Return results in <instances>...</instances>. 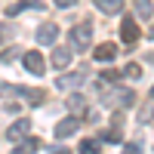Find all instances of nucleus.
Returning <instances> with one entry per match:
<instances>
[{"mask_svg":"<svg viewBox=\"0 0 154 154\" xmlns=\"http://www.w3.org/2000/svg\"><path fill=\"white\" fill-rule=\"evenodd\" d=\"M40 148V139H34V136H25L22 142H16V154H28V151H37Z\"/></svg>","mask_w":154,"mask_h":154,"instance_id":"nucleus-16","label":"nucleus"},{"mask_svg":"<svg viewBox=\"0 0 154 154\" xmlns=\"http://www.w3.org/2000/svg\"><path fill=\"white\" fill-rule=\"evenodd\" d=\"M22 9H46V3H40V0H16V3L6 6V16H19Z\"/></svg>","mask_w":154,"mask_h":154,"instance_id":"nucleus-11","label":"nucleus"},{"mask_svg":"<svg viewBox=\"0 0 154 154\" xmlns=\"http://www.w3.org/2000/svg\"><path fill=\"white\" fill-rule=\"evenodd\" d=\"M65 108H68L71 114H86V99H83L80 93H71V96L65 99Z\"/></svg>","mask_w":154,"mask_h":154,"instance_id":"nucleus-13","label":"nucleus"},{"mask_svg":"<svg viewBox=\"0 0 154 154\" xmlns=\"http://www.w3.org/2000/svg\"><path fill=\"white\" fill-rule=\"evenodd\" d=\"M19 53H22V49H16V46H12V49H6V53H0V62L6 65V62H12V59H16Z\"/></svg>","mask_w":154,"mask_h":154,"instance_id":"nucleus-21","label":"nucleus"},{"mask_svg":"<svg viewBox=\"0 0 154 154\" xmlns=\"http://www.w3.org/2000/svg\"><path fill=\"white\" fill-rule=\"evenodd\" d=\"M71 65V49L68 46H56L53 49V68H68Z\"/></svg>","mask_w":154,"mask_h":154,"instance_id":"nucleus-14","label":"nucleus"},{"mask_svg":"<svg viewBox=\"0 0 154 154\" xmlns=\"http://www.w3.org/2000/svg\"><path fill=\"white\" fill-rule=\"evenodd\" d=\"M148 120H154V105H145L139 111V123H148Z\"/></svg>","mask_w":154,"mask_h":154,"instance_id":"nucleus-20","label":"nucleus"},{"mask_svg":"<svg viewBox=\"0 0 154 154\" xmlns=\"http://www.w3.org/2000/svg\"><path fill=\"white\" fill-rule=\"evenodd\" d=\"M22 65L28 68L34 77H40L43 71H46V62H43V53H34V49H25L22 53Z\"/></svg>","mask_w":154,"mask_h":154,"instance_id":"nucleus-4","label":"nucleus"},{"mask_svg":"<svg viewBox=\"0 0 154 154\" xmlns=\"http://www.w3.org/2000/svg\"><path fill=\"white\" fill-rule=\"evenodd\" d=\"M120 40H123L126 46H133V43L139 40V25H136V19L123 16V22H120Z\"/></svg>","mask_w":154,"mask_h":154,"instance_id":"nucleus-7","label":"nucleus"},{"mask_svg":"<svg viewBox=\"0 0 154 154\" xmlns=\"http://www.w3.org/2000/svg\"><path fill=\"white\" fill-rule=\"evenodd\" d=\"M99 12H105V16H120L123 12V0H93Z\"/></svg>","mask_w":154,"mask_h":154,"instance_id":"nucleus-12","label":"nucleus"},{"mask_svg":"<svg viewBox=\"0 0 154 154\" xmlns=\"http://www.w3.org/2000/svg\"><path fill=\"white\" fill-rule=\"evenodd\" d=\"M0 96H3V99H25L28 105H43V99H46V93H43V89L12 86V83H0Z\"/></svg>","mask_w":154,"mask_h":154,"instance_id":"nucleus-2","label":"nucleus"},{"mask_svg":"<svg viewBox=\"0 0 154 154\" xmlns=\"http://www.w3.org/2000/svg\"><path fill=\"white\" fill-rule=\"evenodd\" d=\"M68 40H71V49H74V53H86L89 43H93V28H89V25H77V28H71Z\"/></svg>","mask_w":154,"mask_h":154,"instance_id":"nucleus-3","label":"nucleus"},{"mask_svg":"<svg viewBox=\"0 0 154 154\" xmlns=\"http://www.w3.org/2000/svg\"><path fill=\"white\" fill-rule=\"evenodd\" d=\"M120 77H123V74H117V71H105V74H102V80H105V83H117Z\"/></svg>","mask_w":154,"mask_h":154,"instance_id":"nucleus-22","label":"nucleus"},{"mask_svg":"<svg viewBox=\"0 0 154 154\" xmlns=\"http://www.w3.org/2000/svg\"><path fill=\"white\" fill-rule=\"evenodd\" d=\"M28 133H31V120H28V117H19V120L6 130V139H9V142H22Z\"/></svg>","mask_w":154,"mask_h":154,"instance_id":"nucleus-8","label":"nucleus"},{"mask_svg":"<svg viewBox=\"0 0 154 154\" xmlns=\"http://www.w3.org/2000/svg\"><path fill=\"white\" fill-rule=\"evenodd\" d=\"M123 74L130 77V80H139V77H142V65H136V62H130V65L123 68Z\"/></svg>","mask_w":154,"mask_h":154,"instance_id":"nucleus-19","label":"nucleus"},{"mask_svg":"<svg viewBox=\"0 0 154 154\" xmlns=\"http://www.w3.org/2000/svg\"><path fill=\"white\" fill-rule=\"evenodd\" d=\"M99 139H102V142H120V145H123V133H120V123H114L111 130H105V133H102Z\"/></svg>","mask_w":154,"mask_h":154,"instance_id":"nucleus-17","label":"nucleus"},{"mask_svg":"<svg viewBox=\"0 0 154 154\" xmlns=\"http://www.w3.org/2000/svg\"><path fill=\"white\" fill-rule=\"evenodd\" d=\"M133 6L139 12V19H145V22L154 16V0H133Z\"/></svg>","mask_w":154,"mask_h":154,"instance_id":"nucleus-15","label":"nucleus"},{"mask_svg":"<svg viewBox=\"0 0 154 154\" xmlns=\"http://www.w3.org/2000/svg\"><path fill=\"white\" fill-rule=\"evenodd\" d=\"M77 130H80V114H71V117H65V120H59L56 123V139H71Z\"/></svg>","mask_w":154,"mask_h":154,"instance_id":"nucleus-6","label":"nucleus"},{"mask_svg":"<svg viewBox=\"0 0 154 154\" xmlns=\"http://www.w3.org/2000/svg\"><path fill=\"white\" fill-rule=\"evenodd\" d=\"M151 102H154V86H151Z\"/></svg>","mask_w":154,"mask_h":154,"instance_id":"nucleus-26","label":"nucleus"},{"mask_svg":"<svg viewBox=\"0 0 154 154\" xmlns=\"http://www.w3.org/2000/svg\"><path fill=\"white\" fill-rule=\"evenodd\" d=\"M99 145H102V139H99V136H96V139H83V142L77 145V151H80V154H93Z\"/></svg>","mask_w":154,"mask_h":154,"instance_id":"nucleus-18","label":"nucleus"},{"mask_svg":"<svg viewBox=\"0 0 154 154\" xmlns=\"http://www.w3.org/2000/svg\"><path fill=\"white\" fill-rule=\"evenodd\" d=\"M83 77H86V71H68V74H62V77H56V86L59 89H77V86H80L83 83Z\"/></svg>","mask_w":154,"mask_h":154,"instance_id":"nucleus-10","label":"nucleus"},{"mask_svg":"<svg viewBox=\"0 0 154 154\" xmlns=\"http://www.w3.org/2000/svg\"><path fill=\"white\" fill-rule=\"evenodd\" d=\"M111 83H105V80H99L96 83V93H99V99H102V105L105 108H130L133 102H136V93L133 89H108Z\"/></svg>","mask_w":154,"mask_h":154,"instance_id":"nucleus-1","label":"nucleus"},{"mask_svg":"<svg viewBox=\"0 0 154 154\" xmlns=\"http://www.w3.org/2000/svg\"><path fill=\"white\" fill-rule=\"evenodd\" d=\"M93 59H96V62H102V65L114 62V59H117V43H99V46L93 49Z\"/></svg>","mask_w":154,"mask_h":154,"instance_id":"nucleus-9","label":"nucleus"},{"mask_svg":"<svg viewBox=\"0 0 154 154\" xmlns=\"http://www.w3.org/2000/svg\"><path fill=\"white\" fill-rule=\"evenodd\" d=\"M123 151H126V154H139L142 145H139V142H123Z\"/></svg>","mask_w":154,"mask_h":154,"instance_id":"nucleus-23","label":"nucleus"},{"mask_svg":"<svg viewBox=\"0 0 154 154\" xmlns=\"http://www.w3.org/2000/svg\"><path fill=\"white\" fill-rule=\"evenodd\" d=\"M34 37H37V43H40V46H53V43L59 40V25H53V22H43V25H37Z\"/></svg>","mask_w":154,"mask_h":154,"instance_id":"nucleus-5","label":"nucleus"},{"mask_svg":"<svg viewBox=\"0 0 154 154\" xmlns=\"http://www.w3.org/2000/svg\"><path fill=\"white\" fill-rule=\"evenodd\" d=\"M53 3H56L59 9H68V6H74V3H77V0H53Z\"/></svg>","mask_w":154,"mask_h":154,"instance_id":"nucleus-24","label":"nucleus"},{"mask_svg":"<svg viewBox=\"0 0 154 154\" xmlns=\"http://www.w3.org/2000/svg\"><path fill=\"white\" fill-rule=\"evenodd\" d=\"M148 62H151V65H154V53H151V56H148Z\"/></svg>","mask_w":154,"mask_h":154,"instance_id":"nucleus-25","label":"nucleus"}]
</instances>
